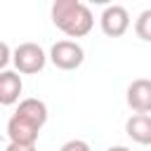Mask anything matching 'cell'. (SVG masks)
Returning a JSON list of instances; mask_svg holds the SVG:
<instances>
[{"label":"cell","mask_w":151,"mask_h":151,"mask_svg":"<svg viewBox=\"0 0 151 151\" xmlns=\"http://www.w3.org/2000/svg\"><path fill=\"white\" fill-rule=\"evenodd\" d=\"M125 132H127V137L132 142L149 146L151 144V116H146V113L130 116L127 123H125Z\"/></svg>","instance_id":"7"},{"label":"cell","mask_w":151,"mask_h":151,"mask_svg":"<svg viewBox=\"0 0 151 151\" xmlns=\"http://www.w3.org/2000/svg\"><path fill=\"white\" fill-rule=\"evenodd\" d=\"M42 127H38L33 120L19 116V113H12V118L7 120V137L12 144H26V146H35L38 142V134H40Z\"/></svg>","instance_id":"4"},{"label":"cell","mask_w":151,"mask_h":151,"mask_svg":"<svg viewBox=\"0 0 151 151\" xmlns=\"http://www.w3.org/2000/svg\"><path fill=\"white\" fill-rule=\"evenodd\" d=\"M99 24H101L104 35H109V38H120V35H125V31L130 28V14H127V9H125L123 5H109V7L101 12Z\"/></svg>","instance_id":"5"},{"label":"cell","mask_w":151,"mask_h":151,"mask_svg":"<svg viewBox=\"0 0 151 151\" xmlns=\"http://www.w3.org/2000/svg\"><path fill=\"white\" fill-rule=\"evenodd\" d=\"M127 106L134 113H151V80L137 78L127 87Z\"/></svg>","instance_id":"6"},{"label":"cell","mask_w":151,"mask_h":151,"mask_svg":"<svg viewBox=\"0 0 151 151\" xmlns=\"http://www.w3.org/2000/svg\"><path fill=\"white\" fill-rule=\"evenodd\" d=\"M5 151H35V146H26V144H7L5 146Z\"/></svg>","instance_id":"13"},{"label":"cell","mask_w":151,"mask_h":151,"mask_svg":"<svg viewBox=\"0 0 151 151\" xmlns=\"http://www.w3.org/2000/svg\"><path fill=\"white\" fill-rule=\"evenodd\" d=\"M12 61H14V66H17L19 73L33 76V73H38V71L45 68L47 57H45V52H42L40 45H35V42H21V45L14 50Z\"/></svg>","instance_id":"2"},{"label":"cell","mask_w":151,"mask_h":151,"mask_svg":"<svg viewBox=\"0 0 151 151\" xmlns=\"http://www.w3.org/2000/svg\"><path fill=\"white\" fill-rule=\"evenodd\" d=\"M106 151H130V149H127V146H109Z\"/></svg>","instance_id":"14"},{"label":"cell","mask_w":151,"mask_h":151,"mask_svg":"<svg viewBox=\"0 0 151 151\" xmlns=\"http://www.w3.org/2000/svg\"><path fill=\"white\" fill-rule=\"evenodd\" d=\"M59 151H90V144L83 139H68L66 144H61Z\"/></svg>","instance_id":"11"},{"label":"cell","mask_w":151,"mask_h":151,"mask_svg":"<svg viewBox=\"0 0 151 151\" xmlns=\"http://www.w3.org/2000/svg\"><path fill=\"white\" fill-rule=\"evenodd\" d=\"M14 113H19V116H24V118H28V120H33L38 127H42L45 123H47V106H45V101H40V99H24V101H19V106H17V111Z\"/></svg>","instance_id":"9"},{"label":"cell","mask_w":151,"mask_h":151,"mask_svg":"<svg viewBox=\"0 0 151 151\" xmlns=\"http://www.w3.org/2000/svg\"><path fill=\"white\" fill-rule=\"evenodd\" d=\"M50 59H52V64H54L57 68H61V71H73V68H78V66L83 64L85 52H83V47H80L78 42H73V40H59V42L52 45Z\"/></svg>","instance_id":"3"},{"label":"cell","mask_w":151,"mask_h":151,"mask_svg":"<svg viewBox=\"0 0 151 151\" xmlns=\"http://www.w3.org/2000/svg\"><path fill=\"white\" fill-rule=\"evenodd\" d=\"M21 87H24L21 76H19L17 71H7V68H5V71L0 73V104H2V106H12V104L19 99Z\"/></svg>","instance_id":"8"},{"label":"cell","mask_w":151,"mask_h":151,"mask_svg":"<svg viewBox=\"0 0 151 151\" xmlns=\"http://www.w3.org/2000/svg\"><path fill=\"white\" fill-rule=\"evenodd\" d=\"M0 52H2V57H0V68L5 71V66H7V61L12 59V57H9V45H7V42H2V45H0Z\"/></svg>","instance_id":"12"},{"label":"cell","mask_w":151,"mask_h":151,"mask_svg":"<svg viewBox=\"0 0 151 151\" xmlns=\"http://www.w3.org/2000/svg\"><path fill=\"white\" fill-rule=\"evenodd\" d=\"M134 33H137L142 40L151 42V9H144V12L137 17V21H134Z\"/></svg>","instance_id":"10"},{"label":"cell","mask_w":151,"mask_h":151,"mask_svg":"<svg viewBox=\"0 0 151 151\" xmlns=\"http://www.w3.org/2000/svg\"><path fill=\"white\" fill-rule=\"evenodd\" d=\"M52 21L68 38H83L94 26L90 7L80 0H57L52 5Z\"/></svg>","instance_id":"1"}]
</instances>
